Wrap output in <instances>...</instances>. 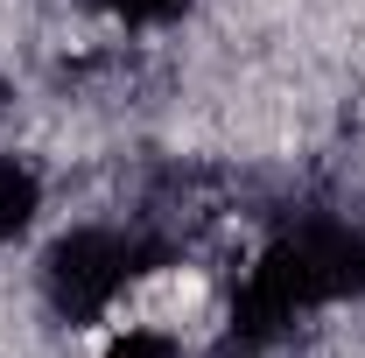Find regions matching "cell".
Masks as SVG:
<instances>
[{"instance_id": "obj_1", "label": "cell", "mask_w": 365, "mask_h": 358, "mask_svg": "<svg viewBox=\"0 0 365 358\" xmlns=\"http://www.w3.org/2000/svg\"><path fill=\"white\" fill-rule=\"evenodd\" d=\"M134 274H140V239L106 232V225H78V232H63L49 246L43 288H49V302H56L63 323H98Z\"/></svg>"}, {"instance_id": "obj_2", "label": "cell", "mask_w": 365, "mask_h": 358, "mask_svg": "<svg viewBox=\"0 0 365 358\" xmlns=\"http://www.w3.org/2000/svg\"><path fill=\"white\" fill-rule=\"evenodd\" d=\"M43 211V183L29 162H0V239H14L21 225Z\"/></svg>"}, {"instance_id": "obj_3", "label": "cell", "mask_w": 365, "mask_h": 358, "mask_svg": "<svg viewBox=\"0 0 365 358\" xmlns=\"http://www.w3.org/2000/svg\"><path fill=\"white\" fill-rule=\"evenodd\" d=\"M106 358H182V344L169 330H127V337H113Z\"/></svg>"}, {"instance_id": "obj_4", "label": "cell", "mask_w": 365, "mask_h": 358, "mask_svg": "<svg viewBox=\"0 0 365 358\" xmlns=\"http://www.w3.org/2000/svg\"><path fill=\"white\" fill-rule=\"evenodd\" d=\"M98 7H113L120 21H176L190 0H98Z\"/></svg>"}]
</instances>
